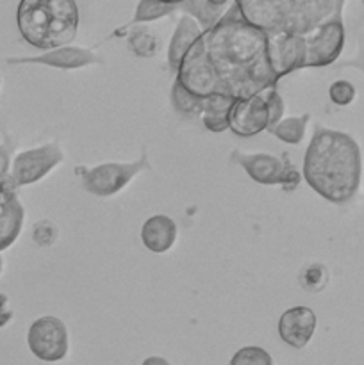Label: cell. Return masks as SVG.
<instances>
[{
  "instance_id": "30bf717a",
  "label": "cell",
  "mask_w": 364,
  "mask_h": 365,
  "mask_svg": "<svg viewBox=\"0 0 364 365\" xmlns=\"http://www.w3.org/2000/svg\"><path fill=\"white\" fill-rule=\"evenodd\" d=\"M27 346L38 360L61 362L70 351V335L66 324L59 317H39L29 328Z\"/></svg>"
},
{
  "instance_id": "ac0fdd59",
  "label": "cell",
  "mask_w": 364,
  "mask_h": 365,
  "mask_svg": "<svg viewBox=\"0 0 364 365\" xmlns=\"http://www.w3.org/2000/svg\"><path fill=\"white\" fill-rule=\"evenodd\" d=\"M228 7H231L228 2H211V0H184L181 2L182 13L196 20L202 32L211 31L223 18Z\"/></svg>"
},
{
  "instance_id": "9a60e30c",
  "label": "cell",
  "mask_w": 364,
  "mask_h": 365,
  "mask_svg": "<svg viewBox=\"0 0 364 365\" xmlns=\"http://www.w3.org/2000/svg\"><path fill=\"white\" fill-rule=\"evenodd\" d=\"M177 234L178 228L170 216L156 214L143 223L141 242L148 252L161 255V253H166L173 248Z\"/></svg>"
},
{
  "instance_id": "5bb4252c",
  "label": "cell",
  "mask_w": 364,
  "mask_h": 365,
  "mask_svg": "<svg viewBox=\"0 0 364 365\" xmlns=\"http://www.w3.org/2000/svg\"><path fill=\"white\" fill-rule=\"evenodd\" d=\"M316 314L309 307H293L278 319V337L293 349H302L316 331Z\"/></svg>"
},
{
  "instance_id": "52a82bcc",
  "label": "cell",
  "mask_w": 364,
  "mask_h": 365,
  "mask_svg": "<svg viewBox=\"0 0 364 365\" xmlns=\"http://www.w3.org/2000/svg\"><path fill=\"white\" fill-rule=\"evenodd\" d=\"M346 4L343 2L334 14L325 24H321L310 36H307V63L305 68H323L334 66L343 56L346 45L345 20L343 9Z\"/></svg>"
},
{
  "instance_id": "9c48e42d",
  "label": "cell",
  "mask_w": 364,
  "mask_h": 365,
  "mask_svg": "<svg viewBox=\"0 0 364 365\" xmlns=\"http://www.w3.org/2000/svg\"><path fill=\"white\" fill-rule=\"evenodd\" d=\"M202 38V36H200ZM177 82L181 88H184L189 95L196 96L200 100H206L218 93V77L207 57L206 48L202 45V39L195 43L182 59L181 68H178Z\"/></svg>"
},
{
  "instance_id": "83f0119b",
  "label": "cell",
  "mask_w": 364,
  "mask_h": 365,
  "mask_svg": "<svg viewBox=\"0 0 364 365\" xmlns=\"http://www.w3.org/2000/svg\"><path fill=\"white\" fill-rule=\"evenodd\" d=\"M0 184H11V150L9 146H0Z\"/></svg>"
},
{
  "instance_id": "4316f807",
  "label": "cell",
  "mask_w": 364,
  "mask_h": 365,
  "mask_svg": "<svg viewBox=\"0 0 364 365\" xmlns=\"http://www.w3.org/2000/svg\"><path fill=\"white\" fill-rule=\"evenodd\" d=\"M57 237V228L56 225L50 223V221H39L34 225V230H32V239H34L36 245L39 246H50Z\"/></svg>"
},
{
  "instance_id": "603a6c76",
  "label": "cell",
  "mask_w": 364,
  "mask_h": 365,
  "mask_svg": "<svg viewBox=\"0 0 364 365\" xmlns=\"http://www.w3.org/2000/svg\"><path fill=\"white\" fill-rule=\"evenodd\" d=\"M330 274L323 264H309L298 274L300 287L305 292H321L328 285Z\"/></svg>"
},
{
  "instance_id": "f1b7e54d",
  "label": "cell",
  "mask_w": 364,
  "mask_h": 365,
  "mask_svg": "<svg viewBox=\"0 0 364 365\" xmlns=\"http://www.w3.org/2000/svg\"><path fill=\"white\" fill-rule=\"evenodd\" d=\"M13 321V310L9 307V298L0 292V328L7 327Z\"/></svg>"
},
{
  "instance_id": "d6986e66",
  "label": "cell",
  "mask_w": 364,
  "mask_h": 365,
  "mask_svg": "<svg viewBox=\"0 0 364 365\" xmlns=\"http://www.w3.org/2000/svg\"><path fill=\"white\" fill-rule=\"evenodd\" d=\"M238 100L228 98L223 95H213L203 100L202 109V123L211 132L228 130V116Z\"/></svg>"
},
{
  "instance_id": "44dd1931",
  "label": "cell",
  "mask_w": 364,
  "mask_h": 365,
  "mask_svg": "<svg viewBox=\"0 0 364 365\" xmlns=\"http://www.w3.org/2000/svg\"><path fill=\"white\" fill-rule=\"evenodd\" d=\"M127 41L128 48L134 52V56L143 57V59H150V57L156 56L161 46V41L156 32L150 31L148 27H141V25L128 34Z\"/></svg>"
},
{
  "instance_id": "f546056e",
  "label": "cell",
  "mask_w": 364,
  "mask_h": 365,
  "mask_svg": "<svg viewBox=\"0 0 364 365\" xmlns=\"http://www.w3.org/2000/svg\"><path fill=\"white\" fill-rule=\"evenodd\" d=\"M13 196H16V189L13 187V184H0V210Z\"/></svg>"
},
{
  "instance_id": "6da1fadb",
  "label": "cell",
  "mask_w": 364,
  "mask_h": 365,
  "mask_svg": "<svg viewBox=\"0 0 364 365\" xmlns=\"http://www.w3.org/2000/svg\"><path fill=\"white\" fill-rule=\"evenodd\" d=\"M200 39L216 71V95L245 100L277 86L268 63V36L243 18L236 2Z\"/></svg>"
},
{
  "instance_id": "8992f818",
  "label": "cell",
  "mask_w": 364,
  "mask_h": 365,
  "mask_svg": "<svg viewBox=\"0 0 364 365\" xmlns=\"http://www.w3.org/2000/svg\"><path fill=\"white\" fill-rule=\"evenodd\" d=\"M152 168L146 153H143L134 163H106L84 170L82 187L98 198H109L127 187L132 178Z\"/></svg>"
},
{
  "instance_id": "8fae6325",
  "label": "cell",
  "mask_w": 364,
  "mask_h": 365,
  "mask_svg": "<svg viewBox=\"0 0 364 365\" xmlns=\"http://www.w3.org/2000/svg\"><path fill=\"white\" fill-rule=\"evenodd\" d=\"M63 150L57 143H49L39 148L18 153L11 164V184L14 189L31 185L45 178L50 171L63 163Z\"/></svg>"
},
{
  "instance_id": "d4e9b609",
  "label": "cell",
  "mask_w": 364,
  "mask_h": 365,
  "mask_svg": "<svg viewBox=\"0 0 364 365\" xmlns=\"http://www.w3.org/2000/svg\"><path fill=\"white\" fill-rule=\"evenodd\" d=\"M228 365H275L273 359L266 349L259 346H246V348L238 349L232 355Z\"/></svg>"
},
{
  "instance_id": "2e32d148",
  "label": "cell",
  "mask_w": 364,
  "mask_h": 365,
  "mask_svg": "<svg viewBox=\"0 0 364 365\" xmlns=\"http://www.w3.org/2000/svg\"><path fill=\"white\" fill-rule=\"evenodd\" d=\"M346 43H350V53L334 64L335 70L355 68L364 73V2L357 4L345 24Z\"/></svg>"
},
{
  "instance_id": "3957f363",
  "label": "cell",
  "mask_w": 364,
  "mask_h": 365,
  "mask_svg": "<svg viewBox=\"0 0 364 365\" xmlns=\"http://www.w3.org/2000/svg\"><path fill=\"white\" fill-rule=\"evenodd\" d=\"M243 18L264 34L307 38L338 11L343 0H239Z\"/></svg>"
},
{
  "instance_id": "ffe728a7",
  "label": "cell",
  "mask_w": 364,
  "mask_h": 365,
  "mask_svg": "<svg viewBox=\"0 0 364 365\" xmlns=\"http://www.w3.org/2000/svg\"><path fill=\"white\" fill-rule=\"evenodd\" d=\"M310 121V114H302V116H293V118H284L282 121H278L275 127L268 128L271 135H275L277 139H280L282 143H288V145H298L303 141L307 132V123Z\"/></svg>"
},
{
  "instance_id": "484cf974",
  "label": "cell",
  "mask_w": 364,
  "mask_h": 365,
  "mask_svg": "<svg viewBox=\"0 0 364 365\" xmlns=\"http://www.w3.org/2000/svg\"><path fill=\"white\" fill-rule=\"evenodd\" d=\"M355 86L348 81H335L328 88V96L330 102L339 107H346L355 100Z\"/></svg>"
},
{
  "instance_id": "7c38bea8",
  "label": "cell",
  "mask_w": 364,
  "mask_h": 365,
  "mask_svg": "<svg viewBox=\"0 0 364 365\" xmlns=\"http://www.w3.org/2000/svg\"><path fill=\"white\" fill-rule=\"evenodd\" d=\"M268 63L275 81L305 68L307 39L298 34H268Z\"/></svg>"
},
{
  "instance_id": "4dcf8cb0",
  "label": "cell",
  "mask_w": 364,
  "mask_h": 365,
  "mask_svg": "<svg viewBox=\"0 0 364 365\" xmlns=\"http://www.w3.org/2000/svg\"><path fill=\"white\" fill-rule=\"evenodd\" d=\"M141 365H171L168 362L166 359H163V356H146L145 360H143Z\"/></svg>"
},
{
  "instance_id": "d6a6232c",
  "label": "cell",
  "mask_w": 364,
  "mask_h": 365,
  "mask_svg": "<svg viewBox=\"0 0 364 365\" xmlns=\"http://www.w3.org/2000/svg\"><path fill=\"white\" fill-rule=\"evenodd\" d=\"M0 86H2V77H0Z\"/></svg>"
},
{
  "instance_id": "7a4b0ae2",
  "label": "cell",
  "mask_w": 364,
  "mask_h": 365,
  "mask_svg": "<svg viewBox=\"0 0 364 365\" xmlns=\"http://www.w3.org/2000/svg\"><path fill=\"white\" fill-rule=\"evenodd\" d=\"M303 180L335 205L350 203L363 180V155L352 135L316 125L303 157Z\"/></svg>"
},
{
  "instance_id": "5b68a950",
  "label": "cell",
  "mask_w": 364,
  "mask_h": 365,
  "mask_svg": "<svg viewBox=\"0 0 364 365\" xmlns=\"http://www.w3.org/2000/svg\"><path fill=\"white\" fill-rule=\"evenodd\" d=\"M284 100L277 86L263 89L250 98L238 100L228 116V128L239 138H252L282 121Z\"/></svg>"
},
{
  "instance_id": "e0dca14e",
  "label": "cell",
  "mask_w": 364,
  "mask_h": 365,
  "mask_svg": "<svg viewBox=\"0 0 364 365\" xmlns=\"http://www.w3.org/2000/svg\"><path fill=\"white\" fill-rule=\"evenodd\" d=\"M200 36H202V29L196 24V20L184 14L178 20L177 29H175L173 36H171L170 46H168V66H170L173 73H177L182 59L189 52V48L198 41Z\"/></svg>"
},
{
  "instance_id": "1f68e13d",
  "label": "cell",
  "mask_w": 364,
  "mask_h": 365,
  "mask_svg": "<svg viewBox=\"0 0 364 365\" xmlns=\"http://www.w3.org/2000/svg\"><path fill=\"white\" fill-rule=\"evenodd\" d=\"M2 271H4V257L2 253H0V274H2Z\"/></svg>"
},
{
  "instance_id": "7402d4cb",
  "label": "cell",
  "mask_w": 364,
  "mask_h": 365,
  "mask_svg": "<svg viewBox=\"0 0 364 365\" xmlns=\"http://www.w3.org/2000/svg\"><path fill=\"white\" fill-rule=\"evenodd\" d=\"M181 9V2H148V0H143V2L138 4L136 7L134 18L131 20V25H138V24H146V21H153L159 20V18L168 16V14L175 13V11Z\"/></svg>"
},
{
  "instance_id": "4fadbf2b",
  "label": "cell",
  "mask_w": 364,
  "mask_h": 365,
  "mask_svg": "<svg viewBox=\"0 0 364 365\" xmlns=\"http://www.w3.org/2000/svg\"><path fill=\"white\" fill-rule=\"evenodd\" d=\"M9 64H45L50 68L59 70H79V68L91 66V64L103 63L102 57L89 48L81 46H63V48L50 50L36 57H11L7 59Z\"/></svg>"
},
{
  "instance_id": "cb8c5ba5",
  "label": "cell",
  "mask_w": 364,
  "mask_h": 365,
  "mask_svg": "<svg viewBox=\"0 0 364 365\" xmlns=\"http://www.w3.org/2000/svg\"><path fill=\"white\" fill-rule=\"evenodd\" d=\"M171 106L178 114H184V116H202L203 100L189 95L184 88L173 82V86H171Z\"/></svg>"
},
{
  "instance_id": "277c9868",
  "label": "cell",
  "mask_w": 364,
  "mask_h": 365,
  "mask_svg": "<svg viewBox=\"0 0 364 365\" xmlns=\"http://www.w3.org/2000/svg\"><path fill=\"white\" fill-rule=\"evenodd\" d=\"M79 7L74 0H21L16 25L21 38L39 50L68 46L77 36Z\"/></svg>"
},
{
  "instance_id": "ba28073f",
  "label": "cell",
  "mask_w": 364,
  "mask_h": 365,
  "mask_svg": "<svg viewBox=\"0 0 364 365\" xmlns=\"http://www.w3.org/2000/svg\"><path fill=\"white\" fill-rule=\"evenodd\" d=\"M232 163L241 166L253 182L261 185H289L298 187L300 173L288 159L270 155V153H245L234 150L231 153Z\"/></svg>"
}]
</instances>
